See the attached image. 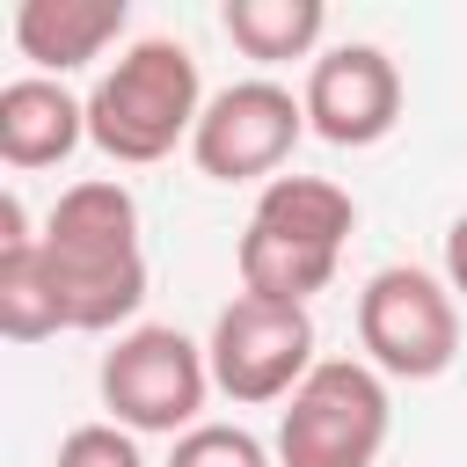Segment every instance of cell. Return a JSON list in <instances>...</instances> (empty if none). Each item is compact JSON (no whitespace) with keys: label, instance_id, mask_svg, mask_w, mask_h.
Listing matches in <instances>:
<instances>
[{"label":"cell","instance_id":"obj_10","mask_svg":"<svg viewBox=\"0 0 467 467\" xmlns=\"http://www.w3.org/2000/svg\"><path fill=\"white\" fill-rule=\"evenodd\" d=\"M124 22H131L124 0H22L15 7V51L44 80H58V73L95 66L124 36Z\"/></svg>","mask_w":467,"mask_h":467},{"label":"cell","instance_id":"obj_5","mask_svg":"<svg viewBox=\"0 0 467 467\" xmlns=\"http://www.w3.org/2000/svg\"><path fill=\"white\" fill-rule=\"evenodd\" d=\"M394 401L365 358H321L277 409V467H372L387 452Z\"/></svg>","mask_w":467,"mask_h":467},{"label":"cell","instance_id":"obj_14","mask_svg":"<svg viewBox=\"0 0 467 467\" xmlns=\"http://www.w3.org/2000/svg\"><path fill=\"white\" fill-rule=\"evenodd\" d=\"M168 467H270V445L241 423H197L168 445Z\"/></svg>","mask_w":467,"mask_h":467},{"label":"cell","instance_id":"obj_13","mask_svg":"<svg viewBox=\"0 0 467 467\" xmlns=\"http://www.w3.org/2000/svg\"><path fill=\"white\" fill-rule=\"evenodd\" d=\"M219 29L234 36L241 58L255 66H285V58H321V29H328V7L321 0H226L219 7Z\"/></svg>","mask_w":467,"mask_h":467},{"label":"cell","instance_id":"obj_1","mask_svg":"<svg viewBox=\"0 0 467 467\" xmlns=\"http://www.w3.org/2000/svg\"><path fill=\"white\" fill-rule=\"evenodd\" d=\"M44 270L58 285L66 328L109 336L146 306V241H139V197L117 175L66 182L44 219Z\"/></svg>","mask_w":467,"mask_h":467},{"label":"cell","instance_id":"obj_3","mask_svg":"<svg viewBox=\"0 0 467 467\" xmlns=\"http://www.w3.org/2000/svg\"><path fill=\"white\" fill-rule=\"evenodd\" d=\"M204 80H197V58L190 44L175 36H139L117 51V66L95 73L88 88V146L109 153L117 168H146V161H168L175 146L197 139V117H204Z\"/></svg>","mask_w":467,"mask_h":467},{"label":"cell","instance_id":"obj_11","mask_svg":"<svg viewBox=\"0 0 467 467\" xmlns=\"http://www.w3.org/2000/svg\"><path fill=\"white\" fill-rule=\"evenodd\" d=\"M88 139V95H73L66 80L22 73L0 88V161L7 168H58L73 146Z\"/></svg>","mask_w":467,"mask_h":467},{"label":"cell","instance_id":"obj_8","mask_svg":"<svg viewBox=\"0 0 467 467\" xmlns=\"http://www.w3.org/2000/svg\"><path fill=\"white\" fill-rule=\"evenodd\" d=\"M306 139V102L277 80H234L204 102L190 161L212 182H277V168L292 161V146Z\"/></svg>","mask_w":467,"mask_h":467},{"label":"cell","instance_id":"obj_12","mask_svg":"<svg viewBox=\"0 0 467 467\" xmlns=\"http://www.w3.org/2000/svg\"><path fill=\"white\" fill-rule=\"evenodd\" d=\"M66 328L58 285L44 270V234L29 226L22 197L0 190V336L7 343H44Z\"/></svg>","mask_w":467,"mask_h":467},{"label":"cell","instance_id":"obj_6","mask_svg":"<svg viewBox=\"0 0 467 467\" xmlns=\"http://www.w3.org/2000/svg\"><path fill=\"white\" fill-rule=\"evenodd\" d=\"M358 343L379 379H438L460 350V299L438 270L387 263L358 292Z\"/></svg>","mask_w":467,"mask_h":467},{"label":"cell","instance_id":"obj_2","mask_svg":"<svg viewBox=\"0 0 467 467\" xmlns=\"http://www.w3.org/2000/svg\"><path fill=\"white\" fill-rule=\"evenodd\" d=\"M350 234H358V197L343 182H328V175H277V182H263L255 212L241 226V248H234L241 292L306 306L314 292H328Z\"/></svg>","mask_w":467,"mask_h":467},{"label":"cell","instance_id":"obj_16","mask_svg":"<svg viewBox=\"0 0 467 467\" xmlns=\"http://www.w3.org/2000/svg\"><path fill=\"white\" fill-rule=\"evenodd\" d=\"M445 285H452V299H467V212L445 234Z\"/></svg>","mask_w":467,"mask_h":467},{"label":"cell","instance_id":"obj_9","mask_svg":"<svg viewBox=\"0 0 467 467\" xmlns=\"http://www.w3.org/2000/svg\"><path fill=\"white\" fill-rule=\"evenodd\" d=\"M306 131L328 139V146H379L394 124H401V66L379 51V44H328L314 66H306Z\"/></svg>","mask_w":467,"mask_h":467},{"label":"cell","instance_id":"obj_4","mask_svg":"<svg viewBox=\"0 0 467 467\" xmlns=\"http://www.w3.org/2000/svg\"><path fill=\"white\" fill-rule=\"evenodd\" d=\"M95 387H102L109 423H124L131 438H168V445H175L182 431H197V423H204V394H219L204 343H190V336L168 328V321L124 328V336L102 350Z\"/></svg>","mask_w":467,"mask_h":467},{"label":"cell","instance_id":"obj_15","mask_svg":"<svg viewBox=\"0 0 467 467\" xmlns=\"http://www.w3.org/2000/svg\"><path fill=\"white\" fill-rule=\"evenodd\" d=\"M51 467H146V452H139V438L124 423H73L58 438Z\"/></svg>","mask_w":467,"mask_h":467},{"label":"cell","instance_id":"obj_7","mask_svg":"<svg viewBox=\"0 0 467 467\" xmlns=\"http://www.w3.org/2000/svg\"><path fill=\"white\" fill-rule=\"evenodd\" d=\"M204 358H212V387L241 409H263V401H292V387L321 365L314 358V314L306 306H285V299H255V292H234L204 336Z\"/></svg>","mask_w":467,"mask_h":467}]
</instances>
